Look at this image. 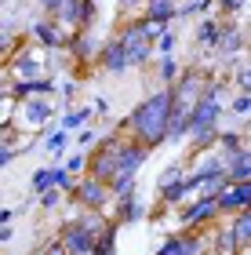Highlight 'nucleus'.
I'll list each match as a JSON object with an SVG mask.
<instances>
[{
	"instance_id": "f257e3e1",
	"label": "nucleus",
	"mask_w": 251,
	"mask_h": 255,
	"mask_svg": "<svg viewBox=\"0 0 251 255\" xmlns=\"http://www.w3.org/2000/svg\"><path fill=\"white\" fill-rule=\"evenodd\" d=\"M167 117H171V88H157L120 121V135L142 142L153 153L167 142Z\"/></svg>"
},
{
	"instance_id": "f03ea898",
	"label": "nucleus",
	"mask_w": 251,
	"mask_h": 255,
	"mask_svg": "<svg viewBox=\"0 0 251 255\" xmlns=\"http://www.w3.org/2000/svg\"><path fill=\"white\" fill-rule=\"evenodd\" d=\"M109 219L102 212H77L73 219H66V223L59 226V245L66 255H91V248H95L98 234L106 230Z\"/></svg>"
},
{
	"instance_id": "7ed1b4c3",
	"label": "nucleus",
	"mask_w": 251,
	"mask_h": 255,
	"mask_svg": "<svg viewBox=\"0 0 251 255\" xmlns=\"http://www.w3.org/2000/svg\"><path fill=\"white\" fill-rule=\"evenodd\" d=\"M164 26H150L142 18H131L124 22L120 33H117V44L124 48V59H128V69H146L153 66V40L161 37Z\"/></svg>"
},
{
	"instance_id": "20e7f679",
	"label": "nucleus",
	"mask_w": 251,
	"mask_h": 255,
	"mask_svg": "<svg viewBox=\"0 0 251 255\" xmlns=\"http://www.w3.org/2000/svg\"><path fill=\"white\" fill-rule=\"evenodd\" d=\"M124 142L120 131H109V135H98L95 149L87 153V164H84V175L95 179V182H109L113 171H117V149Z\"/></svg>"
},
{
	"instance_id": "39448f33",
	"label": "nucleus",
	"mask_w": 251,
	"mask_h": 255,
	"mask_svg": "<svg viewBox=\"0 0 251 255\" xmlns=\"http://www.w3.org/2000/svg\"><path fill=\"white\" fill-rule=\"evenodd\" d=\"M208 77H211L208 66H182L178 80L171 84V106H175V110H193V106H197V99L204 95Z\"/></svg>"
},
{
	"instance_id": "423d86ee",
	"label": "nucleus",
	"mask_w": 251,
	"mask_h": 255,
	"mask_svg": "<svg viewBox=\"0 0 251 255\" xmlns=\"http://www.w3.org/2000/svg\"><path fill=\"white\" fill-rule=\"evenodd\" d=\"M7 73L15 77V80H37V77H48L44 69H48V55H44L40 48H33V44L22 40L15 51H11V59H7Z\"/></svg>"
},
{
	"instance_id": "0eeeda50",
	"label": "nucleus",
	"mask_w": 251,
	"mask_h": 255,
	"mask_svg": "<svg viewBox=\"0 0 251 255\" xmlns=\"http://www.w3.org/2000/svg\"><path fill=\"white\" fill-rule=\"evenodd\" d=\"M70 204L77 208V212H102V215L109 219V204H113V197H109V190H106V182H95V179L81 175V179H77L73 197H70Z\"/></svg>"
},
{
	"instance_id": "6e6552de",
	"label": "nucleus",
	"mask_w": 251,
	"mask_h": 255,
	"mask_svg": "<svg viewBox=\"0 0 251 255\" xmlns=\"http://www.w3.org/2000/svg\"><path fill=\"white\" fill-rule=\"evenodd\" d=\"M248 48V29L241 26L237 18H219V37H215V55H219L222 62H230V59H241Z\"/></svg>"
},
{
	"instance_id": "1a4fd4ad",
	"label": "nucleus",
	"mask_w": 251,
	"mask_h": 255,
	"mask_svg": "<svg viewBox=\"0 0 251 255\" xmlns=\"http://www.w3.org/2000/svg\"><path fill=\"white\" fill-rule=\"evenodd\" d=\"M66 40H70V33H66L55 18H37L29 26V44H33V48H40L44 55H62L66 51Z\"/></svg>"
},
{
	"instance_id": "9d476101",
	"label": "nucleus",
	"mask_w": 251,
	"mask_h": 255,
	"mask_svg": "<svg viewBox=\"0 0 251 255\" xmlns=\"http://www.w3.org/2000/svg\"><path fill=\"white\" fill-rule=\"evenodd\" d=\"M219 223L215 212V197H193L178 208V230H208Z\"/></svg>"
},
{
	"instance_id": "9b49d317",
	"label": "nucleus",
	"mask_w": 251,
	"mask_h": 255,
	"mask_svg": "<svg viewBox=\"0 0 251 255\" xmlns=\"http://www.w3.org/2000/svg\"><path fill=\"white\" fill-rule=\"evenodd\" d=\"M95 18H98V7L87 4V0H66V4L55 11V22H59L66 33H84V29L95 26Z\"/></svg>"
},
{
	"instance_id": "f8f14e48",
	"label": "nucleus",
	"mask_w": 251,
	"mask_h": 255,
	"mask_svg": "<svg viewBox=\"0 0 251 255\" xmlns=\"http://www.w3.org/2000/svg\"><path fill=\"white\" fill-rule=\"evenodd\" d=\"M204 252H208L204 230H175V234L164 237V245L153 255H204Z\"/></svg>"
},
{
	"instance_id": "ddd939ff",
	"label": "nucleus",
	"mask_w": 251,
	"mask_h": 255,
	"mask_svg": "<svg viewBox=\"0 0 251 255\" xmlns=\"http://www.w3.org/2000/svg\"><path fill=\"white\" fill-rule=\"evenodd\" d=\"M146 160H150V149L124 135V142L117 149V171H113V179H139V171H142Z\"/></svg>"
},
{
	"instance_id": "4468645a",
	"label": "nucleus",
	"mask_w": 251,
	"mask_h": 255,
	"mask_svg": "<svg viewBox=\"0 0 251 255\" xmlns=\"http://www.w3.org/2000/svg\"><path fill=\"white\" fill-rule=\"evenodd\" d=\"M55 117V102L51 99H26V102H18L15 106V124L11 128H48Z\"/></svg>"
},
{
	"instance_id": "2eb2a0df",
	"label": "nucleus",
	"mask_w": 251,
	"mask_h": 255,
	"mask_svg": "<svg viewBox=\"0 0 251 255\" xmlns=\"http://www.w3.org/2000/svg\"><path fill=\"white\" fill-rule=\"evenodd\" d=\"M251 208V182H230L219 197H215V212L219 219H230L237 212H248Z\"/></svg>"
},
{
	"instance_id": "dca6fc26",
	"label": "nucleus",
	"mask_w": 251,
	"mask_h": 255,
	"mask_svg": "<svg viewBox=\"0 0 251 255\" xmlns=\"http://www.w3.org/2000/svg\"><path fill=\"white\" fill-rule=\"evenodd\" d=\"M55 88H59V80H55V77L11 80V84H7V95L15 99V106H18V102H26V99H51V95H55Z\"/></svg>"
},
{
	"instance_id": "f3484780",
	"label": "nucleus",
	"mask_w": 251,
	"mask_h": 255,
	"mask_svg": "<svg viewBox=\"0 0 251 255\" xmlns=\"http://www.w3.org/2000/svg\"><path fill=\"white\" fill-rule=\"evenodd\" d=\"M142 219H150V212H146V204L139 201V193L120 197V201L109 204V223L113 226H135V223H142Z\"/></svg>"
},
{
	"instance_id": "a211bd4d",
	"label": "nucleus",
	"mask_w": 251,
	"mask_h": 255,
	"mask_svg": "<svg viewBox=\"0 0 251 255\" xmlns=\"http://www.w3.org/2000/svg\"><path fill=\"white\" fill-rule=\"evenodd\" d=\"M98 48H102V40H98L91 29H84V33H70L62 55H66L70 62H95V59H98Z\"/></svg>"
},
{
	"instance_id": "6ab92c4d",
	"label": "nucleus",
	"mask_w": 251,
	"mask_h": 255,
	"mask_svg": "<svg viewBox=\"0 0 251 255\" xmlns=\"http://www.w3.org/2000/svg\"><path fill=\"white\" fill-rule=\"evenodd\" d=\"M208 252L211 255H244L248 252V245H241V241H237L233 234H230V226H226V219L219 226H208Z\"/></svg>"
},
{
	"instance_id": "aec40b11",
	"label": "nucleus",
	"mask_w": 251,
	"mask_h": 255,
	"mask_svg": "<svg viewBox=\"0 0 251 255\" xmlns=\"http://www.w3.org/2000/svg\"><path fill=\"white\" fill-rule=\"evenodd\" d=\"M139 18L150 22V26H175L178 22V0H146Z\"/></svg>"
},
{
	"instance_id": "412c9836",
	"label": "nucleus",
	"mask_w": 251,
	"mask_h": 255,
	"mask_svg": "<svg viewBox=\"0 0 251 255\" xmlns=\"http://www.w3.org/2000/svg\"><path fill=\"white\" fill-rule=\"evenodd\" d=\"M95 66L102 69V73H113V77L128 73V59H124V48L117 44V37L102 40V48H98V59H95Z\"/></svg>"
},
{
	"instance_id": "4be33fe9",
	"label": "nucleus",
	"mask_w": 251,
	"mask_h": 255,
	"mask_svg": "<svg viewBox=\"0 0 251 255\" xmlns=\"http://www.w3.org/2000/svg\"><path fill=\"white\" fill-rule=\"evenodd\" d=\"M222 164H226V182H251V146Z\"/></svg>"
},
{
	"instance_id": "5701e85b",
	"label": "nucleus",
	"mask_w": 251,
	"mask_h": 255,
	"mask_svg": "<svg viewBox=\"0 0 251 255\" xmlns=\"http://www.w3.org/2000/svg\"><path fill=\"white\" fill-rule=\"evenodd\" d=\"M91 121H95V113H91V106H70L62 113V121H59V128L66 135H73V131H81V128H87Z\"/></svg>"
},
{
	"instance_id": "b1692460",
	"label": "nucleus",
	"mask_w": 251,
	"mask_h": 255,
	"mask_svg": "<svg viewBox=\"0 0 251 255\" xmlns=\"http://www.w3.org/2000/svg\"><path fill=\"white\" fill-rule=\"evenodd\" d=\"M44 149L55 157V164H62V157L70 153V135L62 128H44Z\"/></svg>"
},
{
	"instance_id": "393cba45",
	"label": "nucleus",
	"mask_w": 251,
	"mask_h": 255,
	"mask_svg": "<svg viewBox=\"0 0 251 255\" xmlns=\"http://www.w3.org/2000/svg\"><path fill=\"white\" fill-rule=\"evenodd\" d=\"M215 37H219V18L215 15H204L200 22H197V29H193V40L200 44V48H215Z\"/></svg>"
},
{
	"instance_id": "a878e982",
	"label": "nucleus",
	"mask_w": 251,
	"mask_h": 255,
	"mask_svg": "<svg viewBox=\"0 0 251 255\" xmlns=\"http://www.w3.org/2000/svg\"><path fill=\"white\" fill-rule=\"evenodd\" d=\"M175 51H178V33H175V26H164L161 37L153 40V59H171Z\"/></svg>"
},
{
	"instance_id": "bb28decb",
	"label": "nucleus",
	"mask_w": 251,
	"mask_h": 255,
	"mask_svg": "<svg viewBox=\"0 0 251 255\" xmlns=\"http://www.w3.org/2000/svg\"><path fill=\"white\" fill-rule=\"evenodd\" d=\"M226 226H230V234L241 241V245H251V208H248V212L230 215V219H226Z\"/></svg>"
},
{
	"instance_id": "cd10ccee",
	"label": "nucleus",
	"mask_w": 251,
	"mask_h": 255,
	"mask_svg": "<svg viewBox=\"0 0 251 255\" xmlns=\"http://www.w3.org/2000/svg\"><path fill=\"white\" fill-rule=\"evenodd\" d=\"M153 66H157V80H161V88H171L178 80V73H182V62L171 55V59H153Z\"/></svg>"
},
{
	"instance_id": "c85d7f7f",
	"label": "nucleus",
	"mask_w": 251,
	"mask_h": 255,
	"mask_svg": "<svg viewBox=\"0 0 251 255\" xmlns=\"http://www.w3.org/2000/svg\"><path fill=\"white\" fill-rule=\"evenodd\" d=\"M186 128H189V110H175V106H171V117H167V142H182V138H186Z\"/></svg>"
},
{
	"instance_id": "c756f323",
	"label": "nucleus",
	"mask_w": 251,
	"mask_h": 255,
	"mask_svg": "<svg viewBox=\"0 0 251 255\" xmlns=\"http://www.w3.org/2000/svg\"><path fill=\"white\" fill-rule=\"evenodd\" d=\"M244 11H248V0H211L215 18H241Z\"/></svg>"
},
{
	"instance_id": "7c9ffc66",
	"label": "nucleus",
	"mask_w": 251,
	"mask_h": 255,
	"mask_svg": "<svg viewBox=\"0 0 251 255\" xmlns=\"http://www.w3.org/2000/svg\"><path fill=\"white\" fill-rule=\"evenodd\" d=\"M117 230H120V226L106 223V230L98 234V241H95V248H91V255H117Z\"/></svg>"
},
{
	"instance_id": "2f4dec72",
	"label": "nucleus",
	"mask_w": 251,
	"mask_h": 255,
	"mask_svg": "<svg viewBox=\"0 0 251 255\" xmlns=\"http://www.w3.org/2000/svg\"><path fill=\"white\" fill-rule=\"evenodd\" d=\"M226 113H233V117L248 121V117H251V95H248V91H237V95H230V102H226Z\"/></svg>"
},
{
	"instance_id": "473e14b6",
	"label": "nucleus",
	"mask_w": 251,
	"mask_h": 255,
	"mask_svg": "<svg viewBox=\"0 0 251 255\" xmlns=\"http://www.w3.org/2000/svg\"><path fill=\"white\" fill-rule=\"evenodd\" d=\"M15 124V99L7 95V88H0V131Z\"/></svg>"
},
{
	"instance_id": "72a5a7b5",
	"label": "nucleus",
	"mask_w": 251,
	"mask_h": 255,
	"mask_svg": "<svg viewBox=\"0 0 251 255\" xmlns=\"http://www.w3.org/2000/svg\"><path fill=\"white\" fill-rule=\"evenodd\" d=\"M84 164H87V153H84V149H77V153H66V157H62V168L70 171L73 179L84 175Z\"/></svg>"
},
{
	"instance_id": "f704fd0d",
	"label": "nucleus",
	"mask_w": 251,
	"mask_h": 255,
	"mask_svg": "<svg viewBox=\"0 0 251 255\" xmlns=\"http://www.w3.org/2000/svg\"><path fill=\"white\" fill-rule=\"evenodd\" d=\"M237 84V91H248V95H251V66L241 59V66H237L233 69V73H230V88Z\"/></svg>"
},
{
	"instance_id": "c9c22d12",
	"label": "nucleus",
	"mask_w": 251,
	"mask_h": 255,
	"mask_svg": "<svg viewBox=\"0 0 251 255\" xmlns=\"http://www.w3.org/2000/svg\"><path fill=\"white\" fill-rule=\"evenodd\" d=\"M18 44H22V37H11L7 29H0V69L7 66V59H11V51H15Z\"/></svg>"
},
{
	"instance_id": "e433bc0d",
	"label": "nucleus",
	"mask_w": 251,
	"mask_h": 255,
	"mask_svg": "<svg viewBox=\"0 0 251 255\" xmlns=\"http://www.w3.org/2000/svg\"><path fill=\"white\" fill-rule=\"evenodd\" d=\"M178 179H186V164H167L161 171V179H157V190L161 186H171V182H178Z\"/></svg>"
},
{
	"instance_id": "4c0bfd02",
	"label": "nucleus",
	"mask_w": 251,
	"mask_h": 255,
	"mask_svg": "<svg viewBox=\"0 0 251 255\" xmlns=\"http://www.w3.org/2000/svg\"><path fill=\"white\" fill-rule=\"evenodd\" d=\"M33 201H37V204L44 208V212H55V208H62V201H66V197H62L59 190H48V193H40V197H33Z\"/></svg>"
},
{
	"instance_id": "58836bf2",
	"label": "nucleus",
	"mask_w": 251,
	"mask_h": 255,
	"mask_svg": "<svg viewBox=\"0 0 251 255\" xmlns=\"http://www.w3.org/2000/svg\"><path fill=\"white\" fill-rule=\"evenodd\" d=\"M77 142L84 146V153H91V149H95V142H98V131L87 124V128H81V131H77Z\"/></svg>"
},
{
	"instance_id": "ea45409f",
	"label": "nucleus",
	"mask_w": 251,
	"mask_h": 255,
	"mask_svg": "<svg viewBox=\"0 0 251 255\" xmlns=\"http://www.w3.org/2000/svg\"><path fill=\"white\" fill-rule=\"evenodd\" d=\"M55 91H62V102L70 106V102L77 99V91H81V80H62V84L55 88Z\"/></svg>"
},
{
	"instance_id": "a19ab883",
	"label": "nucleus",
	"mask_w": 251,
	"mask_h": 255,
	"mask_svg": "<svg viewBox=\"0 0 251 255\" xmlns=\"http://www.w3.org/2000/svg\"><path fill=\"white\" fill-rule=\"evenodd\" d=\"M66 0H37V7L44 11V18H55V11H59Z\"/></svg>"
},
{
	"instance_id": "79ce46f5",
	"label": "nucleus",
	"mask_w": 251,
	"mask_h": 255,
	"mask_svg": "<svg viewBox=\"0 0 251 255\" xmlns=\"http://www.w3.org/2000/svg\"><path fill=\"white\" fill-rule=\"evenodd\" d=\"M117 4H120V15H131V11H142L146 0H117Z\"/></svg>"
},
{
	"instance_id": "37998d69",
	"label": "nucleus",
	"mask_w": 251,
	"mask_h": 255,
	"mask_svg": "<svg viewBox=\"0 0 251 255\" xmlns=\"http://www.w3.org/2000/svg\"><path fill=\"white\" fill-rule=\"evenodd\" d=\"M44 255H66V252H62V245H59V237H51L48 245H44Z\"/></svg>"
},
{
	"instance_id": "c03bdc74",
	"label": "nucleus",
	"mask_w": 251,
	"mask_h": 255,
	"mask_svg": "<svg viewBox=\"0 0 251 255\" xmlns=\"http://www.w3.org/2000/svg\"><path fill=\"white\" fill-rule=\"evenodd\" d=\"M11 219H15V208H0V226H11Z\"/></svg>"
},
{
	"instance_id": "a18cd8bd",
	"label": "nucleus",
	"mask_w": 251,
	"mask_h": 255,
	"mask_svg": "<svg viewBox=\"0 0 251 255\" xmlns=\"http://www.w3.org/2000/svg\"><path fill=\"white\" fill-rule=\"evenodd\" d=\"M11 241H15V230H11V226H0V245H11Z\"/></svg>"
},
{
	"instance_id": "49530a36",
	"label": "nucleus",
	"mask_w": 251,
	"mask_h": 255,
	"mask_svg": "<svg viewBox=\"0 0 251 255\" xmlns=\"http://www.w3.org/2000/svg\"><path fill=\"white\" fill-rule=\"evenodd\" d=\"M91 113H102V117H106V113H109V102H106V99H95V106H91Z\"/></svg>"
},
{
	"instance_id": "de8ad7c7",
	"label": "nucleus",
	"mask_w": 251,
	"mask_h": 255,
	"mask_svg": "<svg viewBox=\"0 0 251 255\" xmlns=\"http://www.w3.org/2000/svg\"><path fill=\"white\" fill-rule=\"evenodd\" d=\"M87 4H98V0H87Z\"/></svg>"
}]
</instances>
